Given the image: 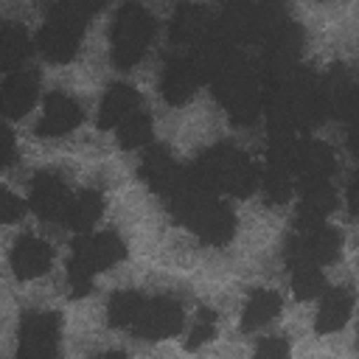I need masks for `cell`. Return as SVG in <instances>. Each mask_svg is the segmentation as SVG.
I'll list each match as a JSON object with an SVG mask.
<instances>
[{
	"mask_svg": "<svg viewBox=\"0 0 359 359\" xmlns=\"http://www.w3.org/2000/svg\"><path fill=\"white\" fill-rule=\"evenodd\" d=\"M165 202H168L174 219L182 222L185 227H191L202 241H208V244H224V241H230V236L236 230L233 210L224 202H219L216 194H208V191L196 188L188 174L182 180V185L174 188L165 196Z\"/></svg>",
	"mask_w": 359,
	"mask_h": 359,
	"instance_id": "6da1fadb",
	"label": "cell"
},
{
	"mask_svg": "<svg viewBox=\"0 0 359 359\" xmlns=\"http://www.w3.org/2000/svg\"><path fill=\"white\" fill-rule=\"evenodd\" d=\"M188 177L196 188H202L208 194H230L238 199L250 196L258 182V171H255L252 160L227 143H219V146L202 151L196 157V163L188 168Z\"/></svg>",
	"mask_w": 359,
	"mask_h": 359,
	"instance_id": "7a4b0ae2",
	"label": "cell"
},
{
	"mask_svg": "<svg viewBox=\"0 0 359 359\" xmlns=\"http://www.w3.org/2000/svg\"><path fill=\"white\" fill-rule=\"evenodd\" d=\"M216 101L230 112V121L247 126L264 112V79L255 65L233 53L210 79Z\"/></svg>",
	"mask_w": 359,
	"mask_h": 359,
	"instance_id": "3957f363",
	"label": "cell"
},
{
	"mask_svg": "<svg viewBox=\"0 0 359 359\" xmlns=\"http://www.w3.org/2000/svg\"><path fill=\"white\" fill-rule=\"evenodd\" d=\"M123 255H126V247L115 233H93V236L79 238L73 244V252L67 261L70 294L81 297V294L93 292V275L118 264Z\"/></svg>",
	"mask_w": 359,
	"mask_h": 359,
	"instance_id": "277c9868",
	"label": "cell"
},
{
	"mask_svg": "<svg viewBox=\"0 0 359 359\" xmlns=\"http://www.w3.org/2000/svg\"><path fill=\"white\" fill-rule=\"evenodd\" d=\"M151 36H154V20H151V14L140 3H135V0L123 3L118 8V14H115L112 31H109L115 67H121V70L135 67L143 59L146 48L151 45Z\"/></svg>",
	"mask_w": 359,
	"mask_h": 359,
	"instance_id": "5b68a950",
	"label": "cell"
},
{
	"mask_svg": "<svg viewBox=\"0 0 359 359\" xmlns=\"http://www.w3.org/2000/svg\"><path fill=\"white\" fill-rule=\"evenodd\" d=\"M342 250V233L337 227H328L323 222H297V230L286 238V266H323L339 258Z\"/></svg>",
	"mask_w": 359,
	"mask_h": 359,
	"instance_id": "8992f818",
	"label": "cell"
},
{
	"mask_svg": "<svg viewBox=\"0 0 359 359\" xmlns=\"http://www.w3.org/2000/svg\"><path fill=\"white\" fill-rule=\"evenodd\" d=\"M81 34H84V20L73 17L70 11H65L62 6H50V14L36 36V45L42 50L45 59L50 62H70L79 50V42H81Z\"/></svg>",
	"mask_w": 359,
	"mask_h": 359,
	"instance_id": "52a82bcc",
	"label": "cell"
},
{
	"mask_svg": "<svg viewBox=\"0 0 359 359\" xmlns=\"http://www.w3.org/2000/svg\"><path fill=\"white\" fill-rule=\"evenodd\" d=\"M59 314L56 311H25L20 323V356H56L59 353Z\"/></svg>",
	"mask_w": 359,
	"mask_h": 359,
	"instance_id": "ba28073f",
	"label": "cell"
},
{
	"mask_svg": "<svg viewBox=\"0 0 359 359\" xmlns=\"http://www.w3.org/2000/svg\"><path fill=\"white\" fill-rule=\"evenodd\" d=\"M182 328V309L180 303H174L171 297H154V300H143L137 317L132 320V331L140 339H168L174 334H180Z\"/></svg>",
	"mask_w": 359,
	"mask_h": 359,
	"instance_id": "9c48e42d",
	"label": "cell"
},
{
	"mask_svg": "<svg viewBox=\"0 0 359 359\" xmlns=\"http://www.w3.org/2000/svg\"><path fill=\"white\" fill-rule=\"evenodd\" d=\"M185 168L182 165H177V160L171 157V151L165 149V146H149L146 149V154H143V160H140V177L146 180V185L154 191V194H160L163 199L174 191V188H180L182 185V180H185Z\"/></svg>",
	"mask_w": 359,
	"mask_h": 359,
	"instance_id": "30bf717a",
	"label": "cell"
},
{
	"mask_svg": "<svg viewBox=\"0 0 359 359\" xmlns=\"http://www.w3.org/2000/svg\"><path fill=\"white\" fill-rule=\"evenodd\" d=\"M67 188L62 182L59 174L53 171H39L31 182V194H28V205L31 210L39 216V219H48V222H62V213L67 208Z\"/></svg>",
	"mask_w": 359,
	"mask_h": 359,
	"instance_id": "8fae6325",
	"label": "cell"
},
{
	"mask_svg": "<svg viewBox=\"0 0 359 359\" xmlns=\"http://www.w3.org/2000/svg\"><path fill=\"white\" fill-rule=\"evenodd\" d=\"M202 81H205V79H202L196 62L191 59V53H185V56H174V59L165 65L160 90H163V98H165L168 104L180 107V104H185V101L199 90Z\"/></svg>",
	"mask_w": 359,
	"mask_h": 359,
	"instance_id": "7c38bea8",
	"label": "cell"
},
{
	"mask_svg": "<svg viewBox=\"0 0 359 359\" xmlns=\"http://www.w3.org/2000/svg\"><path fill=\"white\" fill-rule=\"evenodd\" d=\"M297 191H300L297 222H325V216L337 205V191L331 185V177H300Z\"/></svg>",
	"mask_w": 359,
	"mask_h": 359,
	"instance_id": "4fadbf2b",
	"label": "cell"
},
{
	"mask_svg": "<svg viewBox=\"0 0 359 359\" xmlns=\"http://www.w3.org/2000/svg\"><path fill=\"white\" fill-rule=\"evenodd\" d=\"M39 93V76L34 70H14L0 84V115L6 118H22Z\"/></svg>",
	"mask_w": 359,
	"mask_h": 359,
	"instance_id": "5bb4252c",
	"label": "cell"
},
{
	"mask_svg": "<svg viewBox=\"0 0 359 359\" xmlns=\"http://www.w3.org/2000/svg\"><path fill=\"white\" fill-rule=\"evenodd\" d=\"M323 87V98H325V109L328 115H337L342 121H348L353 126L356 118V87L353 79L348 76V70L342 65H334L331 73L325 79H320Z\"/></svg>",
	"mask_w": 359,
	"mask_h": 359,
	"instance_id": "9a60e30c",
	"label": "cell"
},
{
	"mask_svg": "<svg viewBox=\"0 0 359 359\" xmlns=\"http://www.w3.org/2000/svg\"><path fill=\"white\" fill-rule=\"evenodd\" d=\"M81 123V107L76 104V98L65 95V93H50L45 98V112L39 118L36 135L39 137H59L70 129H76Z\"/></svg>",
	"mask_w": 359,
	"mask_h": 359,
	"instance_id": "2e32d148",
	"label": "cell"
},
{
	"mask_svg": "<svg viewBox=\"0 0 359 359\" xmlns=\"http://www.w3.org/2000/svg\"><path fill=\"white\" fill-rule=\"evenodd\" d=\"M213 31V22H210V14L208 8L202 6H194V3H182L174 17H171V28H168V36L171 42L180 48H194L199 39H205L208 34Z\"/></svg>",
	"mask_w": 359,
	"mask_h": 359,
	"instance_id": "e0dca14e",
	"label": "cell"
},
{
	"mask_svg": "<svg viewBox=\"0 0 359 359\" xmlns=\"http://www.w3.org/2000/svg\"><path fill=\"white\" fill-rule=\"evenodd\" d=\"M53 261V250L36 238V236H22L17 238L14 250H11V269L20 280H31V278H39L42 272H48Z\"/></svg>",
	"mask_w": 359,
	"mask_h": 359,
	"instance_id": "ac0fdd59",
	"label": "cell"
},
{
	"mask_svg": "<svg viewBox=\"0 0 359 359\" xmlns=\"http://www.w3.org/2000/svg\"><path fill=\"white\" fill-rule=\"evenodd\" d=\"M294 177H331L334 174V151L320 143V140H309L300 135L297 149H294V163H292Z\"/></svg>",
	"mask_w": 359,
	"mask_h": 359,
	"instance_id": "d6986e66",
	"label": "cell"
},
{
	"mask_svg": "<svg viewBox=\"0 0 359 359\" xmlns=\"http://www.w3.org/2000/svg\"><path fill=\"white\" fill-rule=\"evenodd\" d=\"M135 109H140V93L135 87H129V84H112L101 98L98 126L101 129H112Z\"/></svg>",
	"mask_w": 359,
	"mask_h": 359,
	"instance_id": "ffe728a7",
	"label": "cell"
},
{
	"mask_svg": "<svg viewBox=\"0 0 359 359\" xmlns=\"http://www.w3.org/2000/svg\"><path fill=\"white\" fill-rule=\"evenodd\" d=\"M351 311H353V294L348 289H328L320 300L314 328L320 334H334L348 323Z\"/></svg>",
	"mask_w": 359,
	"mask_h": 359,
	"instance_id": "44dd1931",
	"label": "cell"
},
{
	"mask_svg": "<svg viewBox=\"0 0 359 359\" xmlns=\"http://www.w3.org/2000/svg\"><path fill=\"white\" fill-rule=\"evenodd\" d=\"M283 300L278 292L272 289H255L247 303H244V311H241V331H258L264 328L266 323H272L280 311Z\"/></svg>",
	"mask_w": 359,
	"mask_h": 359,
	"instance_id": "7402d4cb",
	"label": "cell"
},
{
	"mask_svg": "<svg viewBox=\"0 0 359 359\" xmlns=\"http://www.w3.org/2000/svg\"><path fill=\"white\" fill-rule=\"evenodd\" d=\"M104 210V199L98 191H81L76 196L67 199V208L62 213V222L70 227V230H87L90 224L98 222Z\"/></svg>",
	"mask_w": 359,
	"mask_h": 359,
	"instance_id": "603a6c76",
	"label": "cell"
},
{
	"mask_svg": "<svg viewBox=\"0 0 359 359\" xmlns=\"http://www.w3.org/2000/svg\"><path fill=\"white\" fill-rule=\"evenodd\" d=\"M31 53V42L22 28L17 25H0V70L20 67Z\"/></svg>",
	"mask_w": 359,
	"mask_h": 359,
	"instance_id": "cb8c5ba5",
	"label": "cell"
},
{
	"mask_svg": "<svg viewBox=\"0 0 359 359\" xmlns=\"http://www.w3.org/2000/svg\"><path fill=\"white\" fill-rule=\"evenodd\" d=\"M143 294L135 292V289H123V292H115L109 306H107V320L112 328H126L132 325V320L137 317L140 306H143Z\"/></svg>",
	"mask_w": 359,
	"mask_h": 359,
	"instance_id": "d4e9b609",
	"label": "cell"
},
{
	"mask_svg": "<svg viewBox=\"0 0 359 359\" xmlns=\"http://www.w3.org/2000/svg\"><path fill=\"white\" fill-rule=\"evenodd\" d=\"M151 137V118L143 109L129 112L121 123H118V143L123 149H137L143 143H149Z\"/></svg>",
	"mask_w": 359,
	"mask_h": 359,
	"instance_id": "484cf974",
	"label": "cell"
},
{
	"mask_svg": "<svg viewBox=\"0 0 359 359\" xmlns=\"http://www.w3.org/2000/svg\"><path fill=\"white\" fill-rule=\"evenodd\" d=\"M289 272H292V289H294V297L297 300H311V297L323 294L325 278H323L320 266L303 264V266H292Z\"/></svg>",
	"mask_w": 359,
	"mask_h": 359,
	"instance_id": "4316f807",
	"label": "cell"
},
{
	"mask_svg": "<svg viewBox=\"0 0 359 359\" xmlns=\"http://www.w3.org/2000/svg\"><path fill=\"white\" fill-rule=\"evenodd\" d=\"M292 188H294V182H292V171H286V168H280V165H266V174H264V191H266V199H269L272 205H283V202H289Z\"/></svg>",
	"mask_w": 359,
	"mask_h": 359,
	"instance_id": "83f0119b",
	"label": "cell"
},
{
	"mask_svg": "<svg viewBox=\"0 0 359 359\" xmlns=\"http://www.w3.org/2000/svg\"><path fill=\"white\" fill-rule=\"evenodd\" d=\"M213 334H216V314H213L210 309H199L196 325L191 328V337L185 339V348H188V351H196V348L205 345Z\"/></svg>",
	"mask_w": 359,
	"mask_h": 359,
	"instance_id": "f1b7e54d",
	"label": "cell"
},
{
	"mask_svg": "<svg viewBox=\"0 0 359 359\" xmlns=\"http://www.w3.org/2000/svg\"><path fill=\"white\" fill-rule=\"evenodd\" d=\"M56 6H62L65 11H70L73 17L87 22L93 14H98L107 6V0H56Z\"/></svg>",
	"mask_w": 359,
	"mask_h": 359,
	"instance_id": "f546056e",
	"label": "cell"
},
{
	"mask_svg": "<svg viewBox=\"0 0 359 359\" xmlns=\"http://www.w3.org/2000/svg\"><path fill=\"white\" fill-rule=\"evenodd\" d=\"M22 216V199L0 185V224H11Z\"/></svg>",
	"mask_w": 359,
	"mask_h": 359,
	"instance_id": "4dcf8cb0",
	"label": "cell"
},
{
	"mask_svg": "<svg viewBox=\"0 0 359 359\" xmlns=\"http://www.w3.org/2000/svg\"><path fill=\"white\" fill-rule=\"evenodd\" d=\"M286 353H289V345L280 337H266L255 348V356H286Z\"/></svg>",
	"mask_w": 359,
	"mask_h": 359,
	"instance_id": "1f68e13d",
	"label": "cell"
},
{
	"mask_svg": "<svg viewBox=\"0 0 359 359\" xmlns=\"http://www.w3.org/2000/svg\"><path fill=\"white\" fill-rule=\"evenodd\" d=\"M11 160H14V137H11V132L0 123V171H3Z\"/></svg>",
	"mask_w": 359,
	"mask_h": 359,
	"instance_id": "d6a6232c",
	"label": "cell"
}]
</instances>
